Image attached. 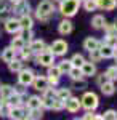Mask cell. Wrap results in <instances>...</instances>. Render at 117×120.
<instances>
[{"label":"cell","mask_w":117,"mask_h":120,"mask_svg":"<svg viewBox=\"0 0 117 120\" xmlns=\"http://www.w3.org/2000/svg\"><path fill=\"white\" fill-rule=\"evenodd\" d=\"M53 63H55V55L51 53V50H43V51H40L39 56H37V64H40V66L48 67V66L53 64Z\"/></svg>","instance_id":"obj_4"},{"label":"cell","mask_w":117,"mask_h":120,"mask_svg":"<svg viewBox=\"0 0 117 120\" xmlns=\"http://www.w3.org/2000/svg\"><path fill=\"white\" fill-rule=\"evenodd\" d=\"M83 61H85V59H83V56L79 55V53H77V55H74V56H72V59H71L72 66H75V67H80V66L83 64Z\"/></svg>","instance_id":"obj_31"},{"label":"cell","mask_w":117,"mask_h":120,"mask_svg":"<svg viewBox=\"0 0 117 120\" xmlns=\"http://www.w3.org/2000/svg\"><path fill=\"white\" fill-rule=\"evenodd\" d=\"M64 107H66V111L69 112H79V109L82 107V102L79 98H74V96H69L66 101H64Z\"/></svg>","instance_id":"obj_7"},{"label":"cell","mask_w":117,"mask_h":120,"mask_svg":"<svg viewBox=\"0 0 117 120\" xmlns=\"http://www.w3.org/2000/svg\"><path fill=\"white\" fill-rule=\"evenodd\" d=\"M67 74H69V77H71L72 80H79V79H82V77H83V75H82L80 67H75V66H72L71 71H69Z\"/></svg>","instance_id":"obj_26"},{"label":"cell","mask_w":117,"mask_h":120,"mask_svg":"<svg viewBox=\"0 0 117 120\" xmlns=\"http://www.w3.org/2000/svg\"><path fill=\"white\" fill-rule=\"evenodd\" d=\"M71 94V88H59V90H56V98H61V99H67Z\"/></svg>","instance_id":"obj_28"},{"label":"cell","mask_w":117,"mask_h":120,"mask_svg":"<svg viewBox=\"0 0 117 120\" xmlns=\"http://www.w3.org/2000/svg\"><path fill=\"white\" fill-rule=\"evenodd\" d=\"M96 2H98V7H99V8L106 10V11L114 10V8H116V5H117L116 0H96Z\"/></svg>","instance_id":"obj_21"},{"label":"cell","mask_w":117,"mask_h":120,"mask_svg":"<svg viewBox=\"0 0 117 120\" xmlns=\"http://www.w3.org/2000/svg\"><path fill=\"white\" fill-rule=\"evenodd\" d=\"M114 56H116V61H117V53H116V55H114Z\"/></svg>","instance_id":"obj_50"},{"label":"cell","mask_w":117,"mask_h":120,"mask_svg":"<svg viewBox=\"0 0 117 120\" xmlns=\"http://www.w3.org/2000/svg\"><path fill=\"white\" fill-rule=\"evenodd\" d=\"M26 106H27V109H39V107H42V98H39V96H29L26 101Z\"/></svg>","instance_id":"obj_18"},{"label":"cell","mask_w":117,"mask_h":120,"mask_svg":"<svg viewBox=\"0 0 117 120\" xmlns=\"http://www.w3.org/2000/svg\"><path fill=\"white\" fill-rule=\"evenodd\" d=\"M99 86H101L103 94H106V96H111V94H114V93H116V85L112 83V80H106L104 83H101Z\"/></svg>","instance_id":"obj_14"},{"label":"cell","mask_w":117,"mask_h":120,"mask_svg":"<svg viewBox=\"0 0 117 120\" xmlns=\"http://www.w3.org/2000/svg\"><path fill=\"white\" fill-rule=\"evenodd\" d=\"M21 30H23L21 37L24 38V42H31L32 40V30L31 29H21Z\"/></svg>","instance_id":"obj_39"},{"label":"cell","mask_w":117,"mask_h":120,"mask_svg":"<svg viewBox=\"0 0 117 120\" xmlns=\"http://www.w3.org/2000/svg\"><path fill=\"white\" fill-rule=\"evenodd\" d=\"M104 74H106V77H108L109 80H114V79H117V66H111V67H109Z\"/></svg>","instance_id":"obj_33"},{"label":"cell","mask_w":117,"mask_h":120,"mask_svg":"<svg viewBox=\"0 0 117 120\" xmlns=\"http://www.w3.org/2000/svg\"><path fill=\"white\" fill-rule=\"evenodd\" d=\"M19 51H21V58H23V59H29V58L32 56V50H31L29 46L26 48V45L23 46V48H21Z\"/></svg>","instance_id":"obj_37"},{"label":"cell","mask_w":117,"mask_h":120,"mask_svg":"<svg viewBox=\"0 0 117 120\" xmlns=\"http://www.w3.org/2000/svg\"><path fill=\"white\" fill-rule=\"evenodd\" d=\"M80 71H82V75L91 77V75H95V72H96V66H95L93 61H83V64L80 66Z\"/></svg>","instance_id":"obj_10"},{"label":"cell","mask_w":117,"mask_h":120,"mask_svg":"<svg viewBox=\"0 0 117 120\" xmlns=\"http://www.w3.org/2000/svg\"><path fill=\"white\" fill-rule=\"evenodd\" d=\"M106 80H109L108 77H106V74H101V75L98 77V80H96V82H98V85H101V83H104Z\"/></svg>","instance_id":"obj_45"},{"label":"cell","mask_w":117,"mask_h":120,"mask_svg":"<svg viewBox=\"0 0 117 120\" xmlns=\"http://www.w3.org/2000/svg\"><path fill=\"white\" fill-rule=\"evenodd\" d=\"M48 77H58V79H59V77H61V71H59V67H58V66H48Z\"/></svg>","instance_id":"obj_29"},{"label":"cell","mask_w":117,"mask_h":120,"mask_svg":"<svg viewBox=\"0 0 117 120\" xmlns=\"http://www.w3.org/2000/svg\"><path fill=\"white\" fill-rule=\"evenodd\" d=\"M103 27L106 29V32H108V35H116V34H117V30H116V26H114V24H106V22H104V26H103Z\"/></svg>","instance_id":"obj_40"},{"label":"cell","mask_w":117,"mask_h":120,"mask_svg":"<svg viewBox=\"0 0 117 120\" xmlns=\"http://www.w3.org/2000/svg\"><path fill=\"white\" fill-rule=\"evenodd\" d=\"M51 109H55V111L64 109V99H61V98H53V106H51Z\"/></svg>","instance_id":"obj_32"},{"label":"cell","mask_w":117,"mask_h":120,"mask_svg":"<svg viewBox=\"0 0 117 120\" xmlns=\"http://www.w3.org/2000/svg\"><path fill=\"white\" fill-rule=\"evenodd\" d=\"M24 45H26V42H24V38L21 37V35H19V37H15L13 40H11V46H13L15 50H18V51H19V50H21Z\"/></svg>","instance_id":"obj_27"},{"label":"cell","mask_w":117,"mask_h":120,"mask_svg":"<svg viewBox=\"0 0 117 120\" xmlns=\"http://www.w3.org/2000/svg\"><path fill=\"white\" fill-rule=\"evenodd\" d=\"M8 64V69L11 71V72H19L21 69H23V63L19 61V59H13V61H10V63H7Z\"/></svg>","instance_id":"obj_25"},{"label":"cell","mask_w":117,"mask_h":120,"mask_svg":"<svg viewBox=\"0 0 117 120\" xmlns=\"http://www.w3.org/2000/svg\"><path fill=\"white\" fill-rule=\"evenodd\" d=\"M80 7V0H63L61 2V13L64 16H74Z\"/></svg>","instance_id":"obj_2"},{"label":"cell","mask_w":117,"mask_h":120,"mask_svg":"<svg viewBox=\"0 0 117 120\" xmlns=\"http://www.w3.org/2000/svg\"><path fill=\"white\" fill-rule=\"evenodd\" d=\"M27 119H42V111H40V107H39V109H29Z\"/></svg>","instance_id":"obj_36"},{"label":"cell","mask_w":117,"mask_h":120,"mask_svg":"<svg viewBox=\"0 0 117 120\" xmlns=\"http://www.w3.org/2000/svg\"><path fill=\"white\" fill-rule=\"evenodd\" d=\"M0 37H2V29H0Z\"/></svg>","instance_id":"obj_51"},{"label":"cell","mask_w":117,"mask_h":120,"mask_svg":"<svg viewBox=\"0 0 117 120\" xmlns=\"http://www.w3.org/2000/svg\"><path fill=\"white\" fill-rule=\"evenodd\" d=\"M19 24H21V29H32V18L29 16V13L27 15H23L21 18H19Z\"/></svg>","instance_id":"obj_23"},{"label":"cell","mask_w":117,"mask_h":120,"mask_svg":"<svg viewBox=\"0 0 117 120\" xmlns=\"http://www.w3.org/2000/svg\"><path fill=\"white\" fill-rule=\"evenodd\" d=\"M58 67H59L61 74H64V72H69V71H71L72 63H71V61H67V59H64V61H61V63L58 64Z\"/></svg>","instance_id":"obj_30"},{"label":"cell","mask_w":117,"mask_h":120,"mask_svg":"<svg viewBox=\"0 0 117 120\" xmlns=\"http://www.w3.org/2000/svg\"><path fill=\"white\" fill-rule=\"evenodd\" d=\"M3 106H5V101L0 98V112H2V109H3Z\"/></svg>","instance_id":"obj_46"},{"label":"cell","mask_w":117,"mask_h":120,"mask_svg":"<svg viewBox=\"0 0 117 120\" xmlns=\"http://www.w3.org/2000/svg\"><path fill=\"white\" fill-rule=\"evenodd\" d=\"M53 11H55V8H53V3H51L50 0H43V2H40V3H39V7H37L35 15H37V18L40 19V21L47 22L48 19L51 18Z\"/></svg>","instance_id":"obj_1"},{"label":"cell","mask_w":117,"mask_h":120,"mask_svg":"<svg viewBox=\"0 0 117 120\" xmlns=\"http://www.w3.org/2000/svg\"><path fill=\"white\" fill-rule=\"evenodd\" d=\"M58 30H59V34H63V35L71 34V32H72V22L69 21V19L61 21V22H59V26H58Z\"/></svg>","instance_id":"obj_19"},{"label":"cell","mask_w":117,"mask_h":120,"mask_svg":"<svg viewBox=\"0 0 117 120\" xmlns=\"http://www.w3.org/2000/svg\"><path fill=\"white\" fill-rule=\"evenodd\" d=\"M103 59V56H101V53H99V50L96 48V50H91L90 51V61H93V63H98V61H101Z\"/></svg>","instance_id":"obj_35"},{"label":"cell","mask_w":117,"mask_h":120,"mask_svg":"<svg viewBox=\"0 0 117 120\" xmlns=\"http://www.w3.org/2000/svg\"><path fill=\"white\" fill-rule=\"evenodd\" d=\"M114 26H116V30H117V18H116V21H114Z\"/></svg>","instance_id":"obj_48"},{"label":"cell","mask_w":117,"mask_h":120,"mask_svg":"<svg viewBox=\"0 0 117 120\" xmlns=\"http://www.w3.org/2000/svg\"><path fill=\"white\" fill-rule=\"evenodd\" d=\"M32 85H34V88L39 90V91H43L47 86H48V79L47 77H34V80H32Z\"/></svg>","instance_id":"obj_12"},{"label":"cell","mask_w":117,"mask_h":120,"mask_svg":"<svg viewBox=\"0 0 117 120\" xmlns=\"http://www.w3.org/2000/svg\"><path fill=\"white\" fill-rule=\"evenodd\" d=\"M80 102H82V107H85L87 111H95V109L98 107V96H96L95 93L88 91V93L83 94V98L80 99Z\"/></svg>","instance_id":"obj_3"},{"label":"cell","mask_w":117,"mask_h":120,"mask_svg":"<svg viewBox=\"0 0 117 120\" xmlns=\"http://www.w3.org/2000/svg\"><path fill=\"white\" fill-rule=\"evenodd\" d=\"M80 2H82V0H80Z\"/></svg>","instance_id":"obj_53"},{"label":"cell","mask_w":117,"mask_h":120,"mask_svg":"<svg viewBox=\"0 0 117 120\" xmlns=\"http://www.w3.org/2000/svg\"><path fill=\"white\" fill-rule=\"evenodd\" d=\"M98 50H99V53H101L103 58H112V56L116 55V48H114L112 45H108V43H104L103 46L99 45Z\"/></svg>","instance_id":"obj_15"},{"label":"cell","mask_w":117,"mask_h":120,"mask_svg":"<svg viewBox=\"0 0 117 120\" xmlns=\"http://www.w3.org/2000/svg\"><path fill=\"white\" fill-rule=\"evenodd\" d=\"M5 30L10 32V34H18L21 32V24H19V19H13L8 18L5 21Z\"/></svg>","instance_id":"obj_9"},{"label":"cell","mask_w":117,"mask_h":120,"mask_svg":"<svg viewBox=\"0 0 117 120\" xmlns=\"http://www.w3.org/2000/svg\"><path fill=\"white\" fill-rule=\"evenodd\" d=\"M43 96H47V98H56V90L47 86L45 90H43Z\"/></svg>","instance_id":"obj_41"},{"label":"cell","mask_w":117,"mask_h":120,"mask_svg":"<svg viewBox=\"0 0 117 120\" xmlns=\"http://www.w3.org/2000/svg\"><path fill=\"white\" fill-rule=\"evenodd\" d=\"M16 51H18V50H15L11 45L7 46V48L2 51V56H0L2 61H3V63H10V61H13V59L16 58Z\"/></svg>","instance_id":"obj_11"},{"label":"cell","mask_w":117,"mask_h":120,"mask_svg":"<svg viewBox=\"0 0 117 120\" xmlns=\"http://www.w3.org/2000/svg\"><path fill=\"white\" fill-rule=\"evenodd\" d=\"M99 45H101V43H99L95 37H87L85 40H83V48H85L87 51L96 50V48H99Z\"/></svg>","instance_id":"obj_16"},{"label":"cell","mask_w":117,"mask_h":120,"mask_svg":"<svg viewBox=\"0 0 117 120\" xmlns=\"http://www.w3.org/2000/svg\"><path fill=\"white\" fill-rule=\"evenodd\" d=\"M10 2H13V3H16V2H19V0H10Z\"/></svg>","instance_id":"obj_49"},{"label":"cell","mask_w":117,"mask_h":120,"mask_svg":"<svg viewBox=\"0 0 117 120\" xmlns=\"http://www.w3.org/2000/svg\"><path fill=\"white\" fill-rule=\"evenodd\" d=\"M83 120H90V119H103V115H95V114H91V111H88L83 117H82Z\"/></svg>","instance_id":"obj_43"},{"label":"cell","mask_w":117,"mask_h":120,"mask_svg":"<svg viewBox=\"0 0 117 120\" xmlns=\"http://www.w3.org/2000/svg\"><path fill=\"white\" fill-rule=\"evenodd\" d=\"M5 102L8 104V107H15V106H21L23 104V99H21V94L13 93V94H10L8 98L5 99Z\"/></svg>","instance_id":"obj_17"},{"label":"cell","mask_w":117,"mask_h":120,"mask_svg":"<svg viewBox=\"0 0 117 120\" xmlns=\"http://www.w3.org/2000/svg\"><path fill=\"white\" fill-rule=\"evenodd\" d=\"M29 48L32 50V53H40V51H43V48H45V42L43 40H31V43H29Z\"/></svg>","instance_id":"obj_20"},{"label":"cell","mask_w":117,"mask_h":120,"mask_svg":"<svg viewBox=\"0 0 117 120\" xmlns=\"http://www.w3.org/2000/svg\"><path fill=\"white\" fill-rule=\"evenodd\" d=\"M15 13H19L21 16L23 15H27L29 13V10H31V7H29V3H27L26 0H19V2H16L15 3Z\"/></svg>","instance_id":"obj_13"},{"label":"cell","mask_w":117,"mask_h":120,"mask_svg":"<svg viewBox=\"0 0 117 120\" xmlns=\"http://www.w3.org/2000/svg\"><path fill=\"white\" fill-rule=\"evenodd\" d=\"M18 82L23 85V86H27V85H32V80H34V72L31 69H21L18 72Z\"/></svg>","instance_id":"obj_5"},{"label":"cell","mask_w":117,"mask_h":120,"mask_svg":"<svg viewBox=\"0 0 117 120\" xmlns=\"http://www.w3.org/2000/svg\"><path fill=\"white\" fill-rule=\"evenodd\" d=\"M50 50H51V53L55 56H63L66 55V51H67V43L64 42V40H55L53 45L50 46Z\"/></svg>","instance_id":"obj_6"},{"label":"cell","mask_w":117,"mask_h":120,"mask_svg":"<svg viewBox=\"0 0 117 120\" xmlns=\"http://www.w3.org/2000/svg\"><path fill=\"white\" fill-rule=\"evenodd\" d=\"M13 93H15V86H11V85H0V98L3 101Z\"/></svg>","instance_id":"obj_22"},{"label":"cell","mask_w":117,"mask_h":120,"mask_svg":"<svg viewBox=\"0 0 117 120\" xmlns=\"http://www.w3.org/2000/svg\"><path fill=\"white\" fill-rule=\"evenodd\" d=\"M116 2H117V0H116Z\"/></svg>","instance_id":"obj_54"},{"label":"cell","mask_w":117,"mask_h":120,"mask_svg":"<svg viewBox=\"0 0 117 120\" xmlns=\"http://www.w3.org/2000/svg\"><path fill=\"white\" fill-rule=\"evenodd\" d=\"M56 2H63V0H56Z\"/></svg>","instance_id":"obj_52"},{"label":"cell","mask_w":117,"mask_h":120,"mask_svg":"<svg viewBox=\"0 0 117 120\" xmlns=\"http://www.w3.org/2000/svg\"><path fill=\"white\" fill-rule=\"evenodd\" d=\"M114 48L117 50V37H116V42H114Z\"/></svg>","instance_id":"obj_47"},{"label":"cell","mask_w":117,"mask_h":120,"mask_svg":"<svg viewBox=\"0 0 117 120\" xmlns=\"http://www.w3.org/2000/svg\"><path fill=\"white\" fill-rule=\"evenodd\" d=\"M104 22H106V19H104V16H101V15H96V16H93V19H91V26L95 29H101L104 26Z\"/></svg>","instance_id":"obj_24"},{"label":"cell","mask_w":117,"mask_h":120,"mask_svg":"<svg viewBox=\"0 0 117 120\" xmlns=\"http://www.w3.org/2000/svg\"><path fill=\"white\" fill-rule=\"evenodd\" d=\"M85 2V10L87 11H95L98 8V2L96 0H83Z\"/></svg>","instance_id":"obj_34"},{"label":"cell","mask_w":117,"mask_h":120,"mask_svg":"<svg viewBox=\"0 0 117 120\" xmlns=\"http://www.w3.org/2000/svg\"><path fill=\"white\" fill-rule=\"evenodd\" d=\"M42 106L47 107V109H51V106H53V98H47V96H43V98H42Z\"/></svg>","instance_id":"obj_42"},{"label":"cell","mask_w":117,"mask_h":120,"mask_svg":"<svg viewBox=\"0 0 117 120\" xmlns=\"http://www.w3.org/2000/svg\"><path fill=\"white\" fill-rule=\"evenodd\" d=\"M47 79H48V85H56V83L59 82L58 77H47Z\"/></svg>","instance_id":"obj_44"},{"label":"cell","mask_w":117,"mask_h":120,"mask_svg":"<svg viewBox=\"0 0 117 120\" xmlns=\"http://www.w3.org/2000/svg\"><path fill=\"white\" fill-rule=\"evenodd\" d=\"M103 119H108V120H117V112L112 111V109H109L103 114Z\"/></svg>","instance_id":"obj_38"},{"label":"cell","mask_w":117,"mask_h":120,"mask_svg":"<svg viewBox=\"0 0 117 120\" xmlns=\"http://www.w3.org/2000/svg\"><path fill=\"white\" fill-rule=\"evenodd\" d=\"M8 117L15 120H21V119H27V112L21 107V106H15V107H8Z\"/></svg>","instance_id":"obj_8"}]
</instances>
